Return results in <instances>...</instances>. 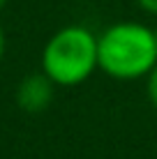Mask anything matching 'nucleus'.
Listing matches in <instances>:
<instances>
[{
	"mask_svg": "<svg viewBox=\"0 0 157 159\" xmlns=\"http://www.w3.org/2000/svg\"><path fill=\"white\" fill-rule=\"evenodd\" d=\"M7 2H9V0H0V9H2L5 5H7Z\"/></svg>",
	"mask_w": 157,
	"mask_h": 159,
	"instance_id": "nucleus-7",
	"label": "nucleus"
},
{
	"mask_svg": "<svg viewBox=\"0 0 157 159\" xmlns=\"http://www.w3.org/2000/svg\"><path fill=\"white\" fill-rule=\"evenodd\" d=\"M136 2H139V7H141L143 12L157 14V0H136Z\"/></svg>",
	"mask_w": 157,
	"mask_h": 159,
	"instance_id": "nucleus-5",
	"label": "nucleus"
},
{
	"mask_svg": "<svg viewBox=\"0 0 157 159\" xmlns=\"http://www.w3.org/2000/svg\"><path fill=\"white\" fill-rule=\"evenodd\" d=\"M95 67H99L97 37L81 25L60 28L42 51V72L56 85L83 83Z\"/></svg>",
	"mask_w": 157,
	"mask_h": 159,
	"instance_id": "nucleus-2",
	"label": "nucleus"
},
{
	"mask_svg": "<svg viewBox=\"0 0 157 159\" xmlns=\"http://www.w3.org/2000/svg\"><path fill=\"white\" fill-rule=\"evenodd\" d=\"M2 56H5V30L0 25V60H2Z\"/></svg>",
	"mask_w": 157,
	"mask_h": 159,
	"instance_id": "nucleus-6",
	"label": "nucleus"
},
{
	"mask_svg": "<svg viewBox=\"0 0 157 159\" xmlns=\"http://www.w3.org/2000/svg\"><path fill=\"white\" fill-rule=\"evenodd\" d=\"M99 67L120 81H134L148 76L157 65V46L150 28L141 23H116L97 37Z\"/></svg>",
	"mask_w": 157,
	"mask_h": 159,
	"instance_id": "nucleus-1",
	"label": "nucleus"
},
{
	"mask_svg": "<svg viewBox=\"0 0 157 159\" xmlns=\"http://www.w3.org/2000/svg\"><path fill=\"white\" fill-rule=\"evenodd\" d=\"M148 97H150V102H153V106L157 108V65L148 74Z\"/></svg>",
	"mask_w": 157,
	"mask_h": 159,
	"instance_id": "nucleus-4",
	"label": "nucleus"
},
{
	"mask_svg": "<svg viewBox=\"0 0 157 159\" xmlns=\"http://www.w3.org/2000/svg\"><path fill=\"white\" fill-rule=\"evenodd\" d=\"M153 35H155V46H157V28L153 30Z\"/></svg>",
	"mask_w": 157,
	"mask_h": 159,
	"instance_id": "nucleus-8",
	"label": "nucleus"
},
{
	"mask_svg": "<svg viewBox=\"0 0 157 159\" xmlns=\"http://www.w3.org/2000/svg\"><path fill=\"white\" fill-rule=\"evenodd\" d=\"M56 97V83L39 72V74H28L19 85H16V104L25 113H42L51 106Z\"/></svg>",
	"mask_w": 157,
	"mask_h": 159,
	"instance_id": "nucleus-3",
	"label": "nucleus"
}]
</instances>
